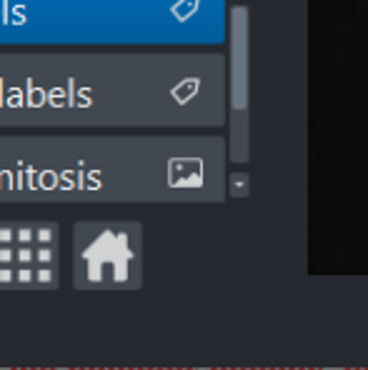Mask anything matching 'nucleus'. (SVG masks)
I'll list each match as a JSON object with an SVG mask.
<instances>
[]
</instances>
